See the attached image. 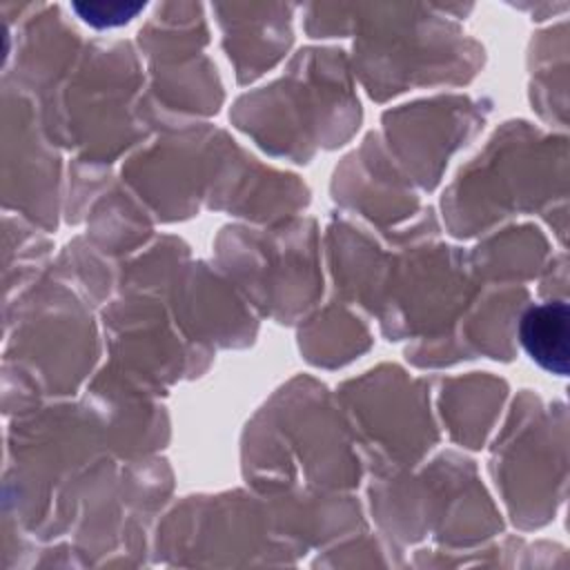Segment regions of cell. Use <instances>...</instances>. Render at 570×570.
<instances>
[{"mask_svg":"<svg viewBox=\"0 0 570 570\" xmlns=\"http://www.w3.org/2000/svg\"><path fill=\"white\" fill-rule=\"evenodd\" d=\"M568 305L563 301L530 307L519 323V338L528 356L543 370L568 374Z\"/></svg>","mask_w":570,"mask_h":570,"instance_id":"6da1fadb","label":"cell"}]
</instances>
